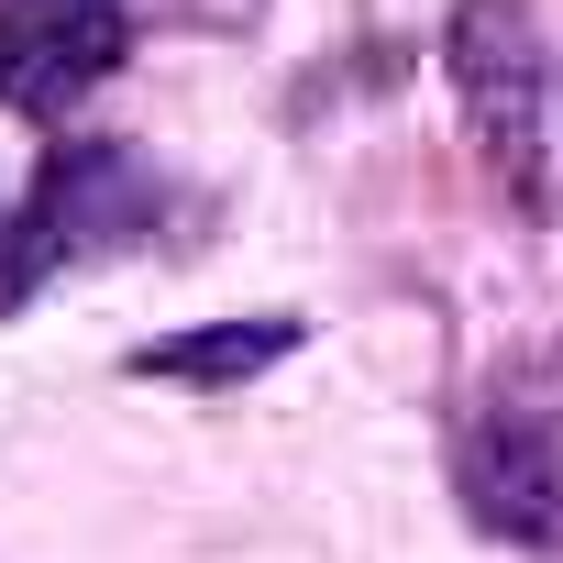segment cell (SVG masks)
I'll use <instances>...</instances> for the list:
<instances>
[{
    "instance_id": "obj_1",
    "label": "cell",
    "mask_w": 563,
    "mask_h": 563,
    "mask_svg": "<svg viewBox=\"0 0 563 563\" xmlns=\"http://www.w3.org/2000/svg\"><path fill=\"white\" fill-rule=\"evenodd\" d=\"M442 78L464 100V133L486 155V177L508 199H541V155H552V56L530 0H453L442 23Z\"/></svg>"
},
{
    "instance_id": "obj_2",
    "label": "cell",
    "mask_w": 563,
    "mask_h": 563,
    "mask_svg": "<svg viewBox=\"0 0 563 563\" xmlns=\"http://www.w3.org/2000/svg\"><path fill=\"white\" fill-rule=\"evenodd\" d=\"M453 486H464L475 530L563 552V387H530V376L497 387L453 442Z\"/></svg>"
},
{
    "instance_id": "obj_3",
    "label": "cell",
    "mask_w": 563,
    "mask_h": 563,
    "mask_svg": "<svg viewBox=\"0 0 563 563\" xmlns=\"http://www.w3.org/2000/svg\"><path fill=\"white\" fill-rule=\"evenodd\" d=\"M122 210H144L133 155H122V144H56L45 177H34V199L12 210V232H0V310H23V299H34V276L67 265L78 243H100Z\"/></svg>"
},
{
    "instance_id": "obj_4",
    "label": "cell",
    "mask_w": 563,
    "mask_h": 563,
    "mask_svg": "<svg viewBox=\"0 0 563 563\" xmlns=\"http://www.w3.org/2000/svg\"><path fill=\"white\" fill-rule=\"evenodd\" d=\"M299 310H254V321H199V332H166V343H133L122 376L144 387H188V398H221V387H254L265 365L299 354Z\"/></svg>"
},
{
    "instance_id": "obj_5",
    "label": "cell",
    "mask_w": 563,
    "mask_h": 563,
    "mask_svg": "<svg viewBox=\"0 0 563 563\" xmlns=\"http://www.w3.org/2000/svg\"><path fill=\"white\" fill-rule=\"evenodd\" d=\"M0 67H12V100H67L89 78L122 67V12L111 0H45V12L0 23Z\"/></svg>"
},
{
    "instance_id": "obj_6",
    "label": "cell",
    "mask_w": 563,
    "mask_h": 563,
    "mask_svg": "<svg viewBox=\"0 0 563 563\" xmlns=\"http://www.w3.org/2000/svg\"><path fill=\"white\" fill-rule=\"evenodd\" d=\"M12 12H45V0H0V23H12Z\"/></svg>"
},
{
    "instance_id": "obj_7",
    "label": "cell",
    "mask_w": 563,
    "mask_h": 563,
    "mask_svg": "<svg viewBox=\"0 0 563 563\" xmlns=\"http://www.w3.org/2000/svg\"><path fill=\"white\" fill-rule=\"evenodd\" d=\"M0 100H12V67H0Z\"/></svg>"
}]
</instances>
